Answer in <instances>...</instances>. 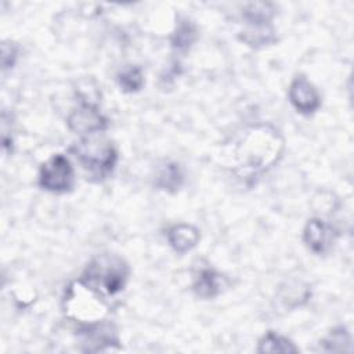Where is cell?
<instances>
[{"instance_id": "6da1fadb", "label": "cell", "mask_w": 354, "mask_h": 354, "mask_svg": "<svg viewBox=\"0 0 354 354\" xmlns=\"http://www.w3.org/2000/svg\"><path fill=\"white\" fill-rule=\"evenodd\" d=\"M283 140L278 131L268 126H253L239 140L235 158L239 169L260 173L272 166L282 155Z\"/></svg>"}, {"instance_id": "7a4b0ae2", "label": "cell", "mask_w": 354, "mask_h": 354, "mask_svg": "<svg viewBox=\"0 0 354 354\" xmlns=\"http://www.w3.org/2000/svg\"><path fill=\"white\" fill-rule=\"evenodd\" d=\"M129 278V266L115 254H101L91 260L82 274L80 282L101 297L120 293Z\"/></svg>"}, {"instance_id": "3957f363", "label": "cell", "mask_w": 354, "mask_h": 354, "mask_svg": "<svg viewBox=\"0 0 354 354\" xmlns=\"http://www.w3.org/2000/svg\"><path fill=\"white\" fill-rule=\"evenodd\" d=\"M94 136L95 134L83 137L71 148V151L91 177L102 180L113 171L118 160V151L109 140L97 138Z\"/></svg>"}, {"instance_id": "277c9868", "label": "cell", "mask_w": 354, "mask_h": 354, "mask_svg": "<svg viewBox=\"0 0 354 354\" xmlns=\"http://www.w3.org/2000/svg\"><path fill=\"white\" fill-rule=\"evenodd\" d=\"M75 184V171L69 159L57 153L47 159L39 171V185L54 194H65L72 191Z\"/></svg>"}, {"instance_id": "5b68a950", "label": "cell", "mask_w": 354, "mask_h": 354, "mask_svg": "<svg viewBox=\"0 0 354 354\" xmlns=\"http://www.w3.org/2000/svg\"><path fill=\"white\" fill-rule=\"evenodd\" d=\"M66 123L73 133L84 137L102 133L108 127V119L100 112L98 105L88 102H80V105L69 113Z\"/></svg>"}, {"instance_id": "8992f818", "label": "cell", "mask_w": 354, "mask_h": 354, "mask_svg": "<svg viewBox=\"0 0 354 354\" xmlns=\"http://www.w3.org/2000/svg\"><path fill=\"white\" fill-rule=\"evenodd\" d=\"M337 238V231L319 218H311L303 230V241L306 246L315 254L328 253Z\"/></svg>"}, {"instance_id": "52a82bcc", "label": "cell", "mask_w": 354, "mask_h": 354, "mask_svg": "<svg viewBox=\"0 0 354 354\" xmlns=\"http://www.w3.org/2000/svg\"><path fill=\"white\" fill-rule=\"evenodd\" d=\"M288 95L293 108L303 115H313L321 105V97L317 88L303 75L292 80Z\"/></svg>"}, {"instance_id": "ba28073f", "label": "cell", "mask_w": 354, "mask_h": 354, "mask_svg": "<svg viewBox=\"0 0 354 354\" xmlns=\"http://www.w3.org/2000/svg\"><path fill=\"white\" fill-rule=\"evenodd\" d=\"M167 242L177 253H187L192 250L199 242V230L191 224H174L171 225L167 232Z\"/></svg>"}, {"instance_id": "9c48e42d", "label": "cell", "mask_w": 354, "mask_h": 354, "mask_svg": "<svg viewBox=\"0 0 354 354\" xmlns=\"http://www.w3.org/2000/svg\"><path fill=\"white\" fill-rule=\"evenodd\" d=\"M83 336L88 344L86 351H104L112 350V346L119 347L115 330L109 325L91 324L83 330Z\"/></svg>"}, {"instance_id": "30bf717a", "label": "cell", "mask_w": 354, "mask_h": 354, "mask_svg": "<svg viewBox=\"0 0 354 354\" xmlns=\"http://www.w3.org/2000/svg\"><path fill=\"white\" fill-rule=\"evenodd\" d=\"M223 278L213 268H202L192 283V289L196 296L203 299L216 297L221 292Z\"/></svg>"}, {"instance_id": "8fae6325", "label": "cell", "mask_w": 354, "mask_h": 354, "mask_svg": "<svg viewBox=\"0 0 354 354\" xmlns=\"http://www.w3.org/2000/svg\"><path fill=\"white\" fill-rule=\"evenodd\" d=\"M239 40L245 44L260 48L277 43L278 37L271 24L268 25H248V29L239 33Z\"/></svg>"}, {"instance_id": "7c38bea8", "label": "cell", "mask_w": 354, "mask_h": 354, "mask_svg": "<svg viewBox=\"0 0 354 354\" xmlns=\"http://www.w3.org/2000/svg\"><path fill=\"white\" fill-rule=\"evenodd\" d=\"M183 183H184V173H183L180 165L176 162L166 163L159 170V173L156 174V178H155V185L159 189H163L170 194L177 192L181 188Z\"/></svg>"}, {"instance_id": "4fadbf2b", "label": "cell", "mask_w": 354, "mask_h": 354, "mask_svg": "<svg viewBox=\"0 0 354 354\" xmlns=\"http://www.w3.org/2000/svg\"><path fill=\"white\" fill-rule=\"evenodd\" d=\"M198 37V29L192 21L183 18L177 22L176 29L171 35V47L180 53H185L191 48Z\"/></svg>"}, {"instance_id": "5bb4252c", "label": "cell", "mask_w": 354, "mask_h": 354, "mask_svg": "<svg viewBox=\"0 0 354 354\" xmlns=\"http://www.w3.org/2000/svg\"><path fill=\"white\" fill-rule=\"evenodd\" d=\"M275 15V6L272 3H250L242 11V18L248 25H268Z\"/></svg>"}, {"instance_id": "9a60e30c", "label": "cell", "mask_w": 354, "mask_h": 354, "mask_svg": "<svg viewBox=\"0 0 354 354\" xmlns=\"http://www.w3.org/2000/svg\"><path fill=\"white\" fill-rule=\"evenodd\" d=\"M257 351L270 353V354H277V353L288 354V353H297L299 348L288 337L270 330L260 339Z\"/></svg>"}, {"instance_id": "2e32d148", "label": "cell", "mask_w": 354, "mask_h": 354, "mask_svg": "<svg viewBox=\"0 0 354 354\" xmlns=\"http://www.w3.org/2000/svg\"><path fill=\"white\" fill-rule=\"evenodd\" d=\"M118 84L124 93H137L144 86L142 69L137 65H129L118 73Z\"/></svg>"}, {"instance_id": "e0dca14e", "label": "cell", "mask_w": 354, "mask_h": 354, "mask_svg": "<svg viewBox=\"0 0 354 354\" xmlns=\"http://www.w3.org/2000/svg\"><path fill=\"white\" fill-rule=\"evenodd\" d=\"M350 335L346 328L339 326L329 332V335L321 342L325 351H348L350 350Z\"/></svg>"}, {"instance_id": "ac0fdd59", "label": "cell", "mask_w": 354, "mask_h": 354, "mask_svg": "<svg viewBox=\"0 0 354 354\" xmlns=\"http://www.w3.org/2000/svg\"><path fill=\"white\" fill-rule=\"evenodd\" d=\"M18 58V46L12 41H3L1 44V68L3 71L12 69Z\"/></svg>"}]
</instances>
